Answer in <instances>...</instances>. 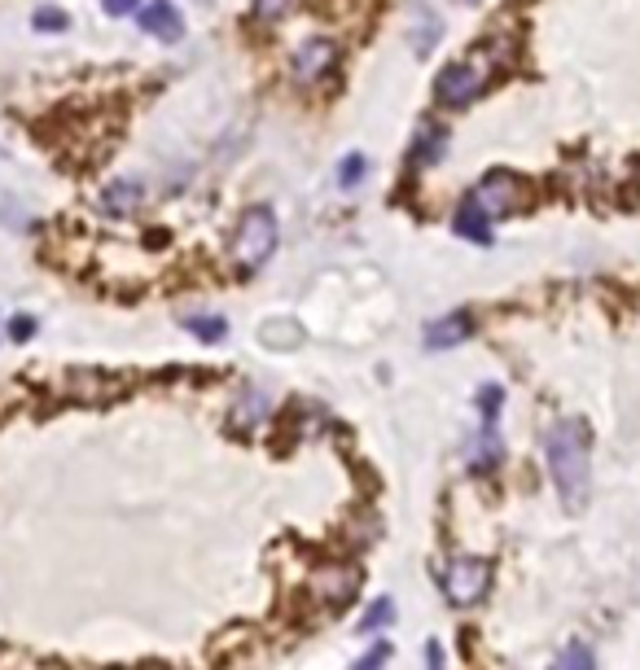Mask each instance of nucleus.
I'll list each match as a JSON object with an SVG mask.
<instances>
[{
  "label": "nucleus",
  "instance_id": "17",
  "mask_svg": "<svg viewBox=\"0 0 640 670\" xmlns=\"http://www.w3.org/2000/svg\"><path fill=\"white\" fill-rule=\"evenodd\" d=\"M294 5L298 0H251V10H255L259 23H281V18L294 14Z\"/></svg>",
  "mask_w": 640,
  "mask_h": 670
},
{
  "label": "nucleus",
  "instance_id": "4",
  "mask_svg": "<svg viewBox=\"0 0 640 670\" xmlns=\"http://www.w3.org/2000/svg\"><path fill=\"white\" fill-rule=\"evenodd\" d=\"M439 583H444V596L457 609H470L491 592V566L483 562V556H457V562L444 566Z\"/></svg>",
  "mask_w": 640,
  "mask_h": 670
},
{
  "label": "nucleus",
  "instance_id": "11",
  "mask_svg": "<svg viewBox=\"0 0 640 670\" xmlns=\"http://www.w3.org/2000/svg\"><path fill=\"white\" fill-rule=\"evenodd\" d=\"M141 202H145V189L137 180H115V184L101 189V210L105 215H132Z\"/></svg>",
  "mask_w": 640,
  "mask_h": 670
},
{
  "label": "nucleus",
  "instance_id": "23",
  "mask_svg": "<svg viewBox=\"0 0 640 670\" xmlns=\"http://www.w3.org/2000/svg\"><path fill=\"white\" fill-rule=\"evenodd\" d=\"M141 10V0H105V14H115V18H128Z\"/></svg>",
  "mask_w": 640,
  "mask_h": 670
},
{
  "label": "nucleus",
  "instance_id": "6",
  "mask_svg": "<svg viewBox=\"0 0 640 670\" xmlns=\"http://www.w3.org/2000/svg\"><path fill=\"white\" fill-rule=\"evenodd\" d=\"M338 66V44L325 40V36H316V40H303L290 57V75L298 83H316V79H325L330 70Z\"/></svg>",
  "mask_w": 640,
  "mask_h": 670
},
{
  "label": "nucleus",
  "instance_id": "19",
  "mask_svg": "<svg viewBox=\"0 0 640 670\" xmlns=\"http://www.w3.org/2000/svg\"><path fill=\"white\" fill-rule=\"evenodd\" d=\"M391 618H395V605L382 596V601H373V605H369V614L360 618V631H377V627H386Z\"/></svg>",
  "mask_w": 640,
  "mask_h": 670
},
{
  "label": "nucleus",
  "instance_id": "5",
  "mask_svg": "<svg viewBox=\"0 0 640 670\" xmlns=\"http://www.w3.org/2000/svg\"><path fill=\"white\" fill-rule=\"evenodd\" d=\"M474 202H478L491 219H500V215L522 210L526 189H522V180H517L513 171H487V176L478 180V189H474Z\"/></svg>",
  "mask_w": 640,
  "mask_h": 670
},
{
  "label": "nucleus",
  "instance_id": "13",
  "mask_svg": "<svg viewBox=\"0 0 640 670\" xmlns=\"http://www.w3.org/2000/svg\"><path fill=\"white\" fill-rule=\"evenodd\" d=\"M439 31H444V23L431 14V10H412V31H408V40H412V49L425 57L435 49V40H439Z\"/></svg>",
  "mask_w": 640,
  "mask_h": 670
},
{
  "label": "nucleus",
  "instance_id": "15",
  "mask_svg": "<svg viewBox=\"0 0 640 670\" xmlns=\"http://www.w3.org/2000/svg\"><path fill=\"white\" fill-rule=\"evenodd\" d=\"M184 328L193 333V338H202V343H220L229 333V320L225 315H184Z\"/></svg>",
  "mask_w": 640,
  "mask_h": 670
},
{
  "label": "nucleus",
  "instance_id": "18",
  "mask_svg": "<svg viewBox=\"0 0 640 670\" xmlns=\"http://www.w3.org/2000/svg\"><path fill=\"white\" fill-rule=\"evenodd\" d=\"M364 176H369V158H364V154H347V158L338 163V184H343V189H356Z\"/></svg>",
  "mask_w": 640,
  "mask_h": 670
},
{
  "label": "nucleus",
  "instance_id": "3",
  "mask_svg": "<svg viewBox=\"0 0 640 670\" xmlns=\"http://www.w3.org/2000/svg\"><path fill=\"white\" fill-rule=\"evenodd\" d=\"M487 79H491V57H465V62H452V66H444L439 79H435V101L448 105V109H465L470 101L483 96Z\"/></svg>",
  "mask_w": 640,
  "mask_h": 670
},
{
  "label": "nucleus",
  "instance_id": "22",
  "mask_svg": "<svg viewBox=\"0 0 640 670\" xmlns=\"http://www.w3.org/2000/svg\"><path fill=\"white\" fill-rule=\"evenodd\" d=\"M31 333H36V320H31V315H18V320L10 324V338H14V343H27Z\"/></svg>",
  "mask_w": 640,
  "mask_h": 670
},
{
  "label": "nucleus",
  "instance_id": "1",
  "mask_svg": "<svg viewBox=\"0 0 640 670\" xmlns=\"http://www.w3.org/2000/svg\"><path fill=\"white\" fill-rule=\"evenodd\" d=\"M545 456H549V474L562 491L566 508H584L588 504V487H592V465H588V425L584 421H558L545 434Z\"/></svg>",
  "mask_w": 640,
  "mask_h": 670
},
{
  "label": "nucleus",
  "instance_id": "21",
  "mask_svg": "<svg viewBox=\"0 0 640 670\" xmlns=\"http://www.w3.org/2000/svg\"><path fill=\"white\" fill-rule=\"evenodd\" d=\"M386 657H391V644H373V648H369V657H360L351 670H382V661H386Z\"/></svg>",
  "mask_w": 640,
  "mask_h": 670
},
{
  "label": "nucleus",
  "instance_id": "12",
  "mask_svg": "<svg viewBox=\"0 0 640 670\" xmlns=\"http://www.w3.org/2000/svg\"><path fill=\"white\" fill-rule=\"evenodd\" d=\"M444 145H448V132L435 128V124H425V128L417 132V141H412V167L439 163V158H444Z\"/></svg>",
  "mask_w": 640,
  "mask_h": 670
},
{
  "label": "nucleus",
  "instance_id": "14",
  "mask_svg": "<svg viewBox=\"0 0 640 670\" xmlns=\"http://www.w3.org/2000/svg\"><path fill=\"white\" fill-rule=\"evenodd\" d=\"M268 412H272L268 395H264V390H246V395H242V403L233 408V425H238V429H255Z\"/></svg>",
  "mask_w": 640,
  "mask_h": 670
},
{
  "label": "nucleus",
  "instance_id": "9",
  "mask_svg": "<svg viewBox=\"0 0 640 670\" xmlns=\"http://www.w3.org/2000/svg\"><path fill=\"white\" fill-rule=\"evenodd\" d=\"M470 333H474V315L470 311H452V315H444V320H435L431 328H425V347H431V351H448V347L465 343Z\"/></svg>",
  "mask_w": 640,
  "mask_h": 670
},
{
  "label": "nucleus",
  "instance_id": "10",
  "mask_svg": "<svg viewBox=\"0 0 640 670\" xmlns=\"http://www.w3.org/2000/svg\"><path fill=\"white\" fill-rule=\"evenodd\" d=\"M452 223H457V233H461V237H470V242H478V246L491 242V215L474 202V193L457 206V219H452Z\"/></svg>",
  "mask_w": 640,
  "mask_h": 670
},
{
  "label": "nucleus",
  "instance_id": "16",
  "mask_svg": "<svg viewBox=\"0 0 640 670\" xmlns=\"http://www.w3.org/2000/svg\"><path fill=\"white\" fill-rule=\"evenodd\" d=\"M549 670H597V657H592L588 644H566V648L553 657Z\"/></svg>",
  "mask_w": 640,
  "mask_h": 670
},
{
  "label": "nucleus",
  "instance_id": "2",
  "mask_svg": "<svg viewBox=\"0 0 640 670\" xmlns=\"http://www.w3.org/2000/svg\"><path fill=\"white\" fill-rule=\"evenodd\" d=\"M277 242H281L277 215H272L268 206H251V210L242 215V223H238V237H233V259H238V268H242V272L264 268V263L272 259Z\"/></svg>",
  "mask_w": 640,
  "mask_h": 670
},
{
  "label": "nucleus",
  "instance_id": "20",
  "mask_svg": "<svg viewBox=\"0 0 640 670\" xmlns=\"http://www.w3.org/2000/svg\"><path fill=\"white\" fill-rule=\"evenodd\" d=\"M31 23H36V31H66V14H62V10H49V5L36 10Z\"/></svg>",
  "mask_w": 640,
  "mask_h": 670
},
{
  "label": "nucleus",
  "instance_id": "8",
  "mask_svg": "<svg viewBox=\"0 0 640 670\" xmlns=\"http://www.w3.org/2000/svg\"><path fill=\"white\" fill-rule=\"evenodd\" d=\"M137 23H141L145 36L167 40V44H176V40L184 36V18H180V10L171 5V0H154V5H145V10L137 14Z\"/></svg>",
  "mask_w": 640,
  "mask_h": 670
},
{
  "label": "nucleus",
  "instance_id": "7",
  "mask_svg": "<svg viewBox=\"0 0 640 670\" xmlns=\"http://www.w3.org/2000/svg\"><path fill=\"white\" fill-rule=\"evenodd\" d=\"M356 583H360V575L351 566H325L311 575V596L325 605H347L356 596Z\"/></svg>",
  "mask_w": 640,
  "mask_h": 670
}]
</instances>
